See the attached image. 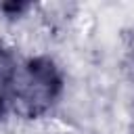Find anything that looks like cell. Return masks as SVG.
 Segmentation results:
<instances>
[{"label":"cell","instance_id":"1","mask_svg":"<svg viewBox=\"0 0 134 134\" xmlns=\"http://www.w3.org/2000/svg\"><path fill=\"white\" fill-rule=\"evenodd\" d=\"M63 88L65 80L54 59L46 54L29 57L19 67L15 109L27 119H38L59 103Z\"/></svg>","mask_w":134,"mask_h":134},{"label":"cell","instance_id":"2","mask_svg":"<svg viewBox=\"0 0 134 134\" xmlns=\"http://www.w3.org/2000/svg\"><path fill=\"white\" fill-rule=\"evenodd\" d=\"M19 67L15 50L0 40V121L15 109Z\"/></svg>","mask_w":134,"mask_h":134},{"label":"cell","instance_id":"4","mask_svg":"<svg viewBox=\"0 0 134 134\" xmlns=\"http://www.w3.org/2000/svg\"><path fill=\"white\" fill-rule=\"evenodd\" d=\"M128 67L134 71V36H132V40H130V44H128Z\"/></svg>","mask_w":134,"mask_h":134},{"label":"cell","instance_id":"3","mask_svg":"<svg viewBox=\"0 0 134 134\" xmlns=\"http://www.w3.org/2000/svg\"><path fill=\"white\" fill-rule=\"evenodd\" d=\"M0 8L4 13H8V17H15V15H21L23 10H27L29 4H25V2H4Z\"/></svg>","mask_w":134,"mask_h":134}]
</instances>
